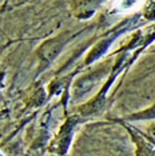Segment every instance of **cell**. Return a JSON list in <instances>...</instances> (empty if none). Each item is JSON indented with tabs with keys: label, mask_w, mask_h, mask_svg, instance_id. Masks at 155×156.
<instances>
[{
	"label": "cell",
	"mask_w": 155,
	"mask_h": 156,
	"mask_svg": "<svg viewBox=\"0 0 155 156\" xmlns=\"http://www.w3.org/2000/svg\"><path fill=\"white\" fill-rule=\"evenodd\" d=\"M0 156H5V155H4V154H3V152H2V151H0Z\"/></svg>",
	"instance_id": "7a4b0ae2"
},
{
	"label": "cell",
	"mask_w": 155,
	"mask_h": 156,
	"mask_svg": "<svg viewBox=\"0 0 155 156\" xmlns=\"http://www.w3.org/2000/svg\"><path fill=\"white\" fill-rule=\"evenodd\" d=\"M143 0H114V7L122 13H128L139 9Z\"/></svg>",
	"instance_id": "6da1fadb"
}]
</instances>
